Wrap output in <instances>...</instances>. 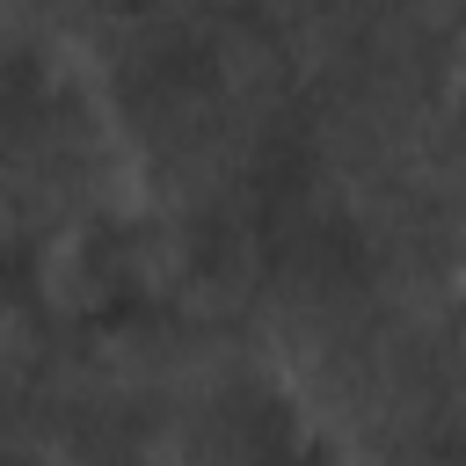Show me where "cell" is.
<instances>
[{
    "label": "cell",
    "mask_w": 466,
    "mask_h": 466,
    "mask_svg": "<svg viewBox=\"0 0 466 466\" xmlns=\"http://www.w3.org/2000/svg\"><path fill=\"white\" fill-rule=\"evenodd\" d=\"M0 466H44V451H29V444H15V437H0Z\"/></svg>",
    "instance_id": "cell-1"
}]
</instances>
